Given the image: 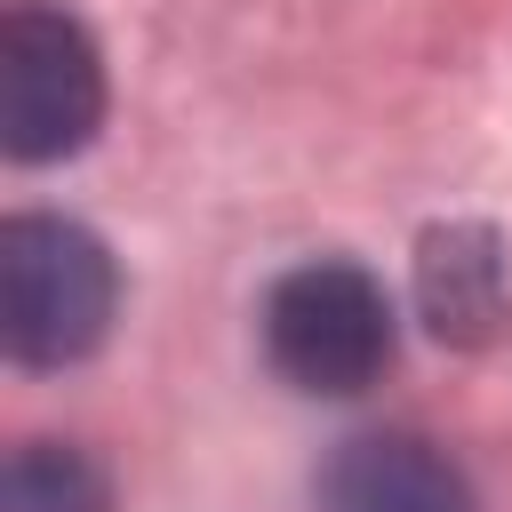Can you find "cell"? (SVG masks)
I'll use <instances>...</instances> for the list:
<instances>
[{"instance_id": "cell-4", "label": "cell", "mask_w": 512, "mask_h": 512, "mask_svg": "<svg viewBox=\"0 0 512 512\" xmlns=\"http://www.w3.org/2000/svg\"><path fill=\"white\" fill-rule=\"evenodd\" d=\"M408 288H416V320L448 352H488L512 328V256L496 224H472V216L432 224L416 240Z\"/></svg>"}, {"instance_id": "cell-5", "label": "cell", "mask_w": 512, "mask_h": 512, "mask_svg": "<svg viewBox=\"0 0 512 512\" xmlns=\"http://www.w3.org/2000/svg\"><path fill=\"white\" fill-rule=\"evenodd\" d=\"M320 512H480L472 480L424 432H352L320 464Z\"/></svg>"}, {"instance_id": "cell-6", "label": "cell", "mask_w": 512, "mask_h": 512, "mask_svg": "<svg viewBox=\"0 0 512 512\" xmlns=\"http://www.w3.org/2000/svg\"><path fill=\"white\" fill-rule=\"evenodd\" d=\"M0 512H112V488L72 440H16L0 464Z\"/></svg>"}, {"instance_id": "cell-3", "label": "cell", "mask_w": 512, "mask_h": 512, "mask_svg": "<svg viewBox=\"0 0 512 512\" xmlns=\"http://www.w3.org/2000/svg\"><path fill=\"white\" fill-rule=\"evenodd\" d=\"M104 128V48L64 8L0 16V152L16 168L72 160Z\"/></svg>"}, {"instance_id": "cell-1", "label": "cell", "mask_w": 512, "mask_h": 512, "mask_svg": "<svg viewBox=\"0 0 512 512\" xmlns=\"http://www.w3.org/2000/svg\"><path fill=\"white\" fill-rule=\"evenodd\" d=\"M120 264L72 216L0 224V352L16 368H72L112 336Z\"/></svg>"}, {"instance_id": "cell-2", "label": "cell", "mask_w": 512, "mask_h": 512, "mask_svg": "<svg viewBox=\"0 0 512 512\" xmlns=\"http://www.w3.org/2000/svg\"><path fill=\"white\" fill-rule=\"evenodd\" d=\"M256 336H264V360L288 392L304 400H352L368 392L384 368H392V296L368 264L352 256H312L296 272H280L264 288V312H256Z\"/></svg>"}]
</instances>
